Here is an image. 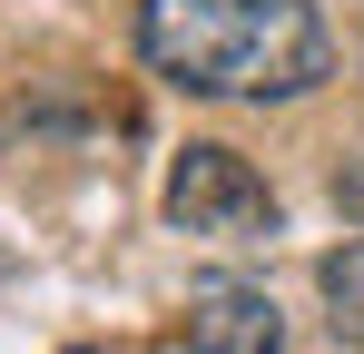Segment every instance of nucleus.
<instances>
[{"label":"nucleus","mask_w":364,"mask_h":354,"mask_svg":"<svg viewBox=\"0 0 364 354\" xmlns=\"http://www.w3.org/2000/svg\"><path fill=\"white\" fill-rule=\"evenodd\" d=\"M335 197H355V207H364V168H345V177H335Z\"/></svg>","instance_id":"obj_5"},{"label":"nucleus","mask_w":364,"mask_h":354,"mask_svg":"<svg viewBox=\"0 0 364 354\" xmlns=\"http://www.w3.org/2000/svg\"><path fill=\"white\" fill-rule=\"evenodd\" d=\"M187 354H286V315L276 295L246 276H207L187 286Z\"/></svg>","instance_id":"obj_3"},{"label":"nucleus","mask_w":364,"mask_h":354,"mask_svg":"<svg viewBox=\"0 0 364 354\" xmlns=\"http://www.w3.org/2000/svg\"><path fill=\"white\" fill-rule=\"evenodd\" d=\"M138 59L187 99H305L335 79L315 0H138Z\"/></svg>","instance_id":"obj_1"},{"label":"nucleus","mask_w":364,"mask_h":354,"mask_svg":"<svg viewBox=\"0 0 364 354\" xmlns=\"http://www.w3.org/2000/svg\"><path fill=\"white\" fill-rule=\"evenodd\" d=\"M69 354H89V345H69Z\"/></svg>","instance_id":"obj_6"},{"label":"nucleus","mask_w":364,"mask_h":354,"mask_svg":"<svg viewBox=\"0 0 364 354\" xmlns=\"http://www.w3.org/2000/svg\"><path fill=\"white\" fill-rule=\"evenodd\" d=\"M315 286H325V325H335V345H364V236H345V246L315 266Z\"/></svg>","instance_id":"obj_4"},{"label":"nucleus","mask_w":364,"mask_h":354,"mask_svg":"<svg viewBox=\"0 0 364 354\" xmlns=\"http://www.w3.org/2000/svg\"><path fill=\"white\" fill-rule=\"evenodd\" d=\"M168 217H178V236H207V246H256V236H276V187L237 148L187 138L168 158Z\"/></svg>","instance_id":"obj_2"}]
</instances>
